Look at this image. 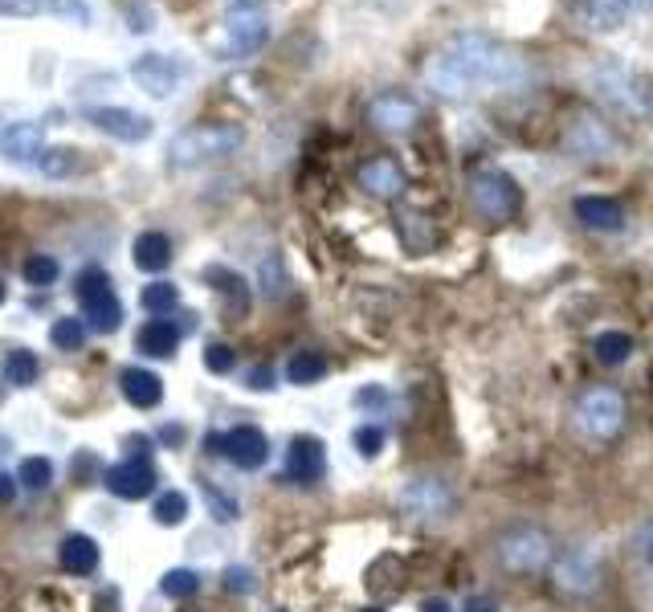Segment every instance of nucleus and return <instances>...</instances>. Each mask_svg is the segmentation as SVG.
<instances>
[{
	"mask_svg": "<svg viewBox=\"0 0 653 612\" xmlns=\"http://www.w3.org/2000/svg\"><path fill=\"white\" fill-rule=\"evenodd\" d=\"M527 78L523 58L511 45H502L482 33H462L445 49L429 58L425 82L441 98H470V94H490V90H511Z\"/></svg>",
	"mask_w": 653,
	"mask_h": 612,
	"instance_id": "1",
	"label": "nucleus"
},
{
	"mask_svg": "<svg viewBox=\"0 0 653 612\" xmlns=\"http://www.w3.org/2000/svg\"><path fill=\"white\" fill-rule=\"evenodd\" d=\"M245 143V131L237 123H196V127H184L168 156L176 168H200V164H213V160H225Z\"/></svg>",
	"mask_w": 653,
	"mask_h": 612,
	"instance_id": "2",
	"label": "nucleus"
},
{
	"mask_svg": "<svg viewBox=\"0 0 653 612\" xmlns=\"http://www.w3.org/2000/svg\"><path fill=\"white\" fill-rule=\"evenodd\" d=\"M270 41V21L258 9H237L229 13L213 33H209V54L217 62H241V58H254L258 49Z\"/></svg>",
	"mask_w": 653,
	"mask_h": 612,
	"instance_id": "3",
	"label": "nucleus"
},
{
	"mask_svg": "<svg viewBox=\"0 0 653 612\" xmlns=\"http://www.w3.org/2000/svg\"><path fill=\"white\" fill-rule=\"evenodd\" d=\"M74 294H78V306H82V319L90 323V331L98 335H115L123 327V302L115 298L111 290V274L107 270H82L78 282H74Z\"/></svg>",
	"mask_w": 653,
	"mask_h": 612,
	"instance_id": "4",
	"label": "nucleus"
},
{
	"mask_svg": "<svg viewBox=\"0 0 653 612\" xmlns=\"http://www.w3.org/2000/svg\"><path fill=\"white\" fill-rule=\"evenodd\" d=\"M470 200L486 221H511L523 209V188H519V180L511 172L482 168V172L470 176Z\"/></svg>",
	"mask_w": 653,
	"mask_h": 612,
	"instance_id": "5",
	"label": "nucleus"
},
{
	"mask_svg": "<svg viewBox=\"0 0 653 612\" xmlns=\"http://www.w3.org/2000/svg\"><path fill=\"white\" fill-rule=\"evenodd\" d=\"M576 425L592 441H609L625 425V400L617 388H588L576 404Z\"/></svg>",
	"mask_w": 653,
	"mask_h": 612,
	"instance_id": "6",
	"label": "nucleus"
},
{
	"mask_svg": "<svg viewBox=\"0 0 653 612\" xmlns=\"http://www.w3.org/2000/svg\"><path fill=\"white\" fill-rule=\"evenodd\" d=\"M396 502L409 519L437 523V519H449V510H454V490H449V482H441V478H409L400 486Z\"/></svg>",
	"mask_w": 653,
	"mask_h": 612,
	"instance_id": "7",
	"label": "nucleus"
},
{
	"mask_svg": "<svg viewBox=\"0 0 653 612\" xmlns=\"http://www.w3.org/2000/svg\"><path fill=\"white\" fill-rule=\"evenodd\" d=\"M127 74H131V82H135L143 94H152V98H172V94L180 90V82L188 78L184 62L160 54V49H147V54L131 58V70H127Z\"/></svg>",
	"mask_w": 653,
	"mask_h": 612,
	"instance_id": "8",
	"label": "nucleus"
},
{
	"mask_svg": "<svg viewBox=\"0 0 653 612\" xmlns=\"http://www.w3.org/2000/svg\"><path fill=\"white\" fill-rule=\"evenodd\" d=\"M209 453H221L237 470H262L270 457V441L254 425H237L229 433H209Z\"/></svg>",
	"mask_w": 653,
	"mask_h": 612,
	"instance_id": "9",
	"label": "nucleus"
},
{
	"mask_svg": "<svg viewBox=\"0 0 653 612\" xmlns=\"http://www.w3.org/2000/svg\"><path fill=\"white\" fill-rule=\"evenodd\" d=\"M551 559V539L539 527H515L498 539V564L511 572H539Z\"/></svg>",
	"mask_w": 653,
	"mask_h": 612,
	"instance_id": "10",
	"label": "nucleus"
},
{
	"mask_svg": "<svg viewBox=\"0 0 653 612\" xmlns=\"http://www.w3.org/2000/svg\"><path fill=\"white\" fill-rule=\"evenodd\" d=\"M82 119L94 131H103V135H111L119 143H147L156 135V123L147 115H139V111H131V107H86Z\"/></svg>",
	"mask_w": 653,
	"mask_h": 612,
	"instance_id": "11",
	"label": "nucleus"
},
{
	"mask_svg": "<svg viewBox=\"0 0 653 612\" xmlns=\"http://www.w3.org/2000/svg\"><path fill=\"white\" fill-rule=\"evenodd\" d=\"M592 82H596V90L605 94L609 102H617V107H625V111H649V90H645V82L629 66L605 62V66L592 74Z\"/></svg>",
	"mask_w": 653,
	"mask_h": 612,
	"instance_id": "12",
	"label": "nucleus"
},
{
	"mask_svg": "<svg viewBox=\"0 0 653 612\" xmlns=\"http://www.w3.org/2000/svg\"><path fill=\"white\" fill-rule=\"evenodd\" d=\"M421 119V107L409 98V94H380L368 102V123L376 131H388V135H400V131H413Z\"/></svg>",
	"mask_w": 653,
	"mask_h": 612,
	"instance_id": "13",
	"label": "nucleus"
},
{
	"mask_svg": "<svg viewBox=\"0 0 653 612\" xmlns=\"http://www.w3.org/2000/svg\"><path fill=\"white\" fill-rule=\"evenodd\" d=\"M103 482H107L111 494H119L127 502H139V498H147V494L156 490V470H152V462H147V457H127V462H115L103 474Z\"/></svg>",
	"mask_w": 653,
	"mask_h": 612,
	"instance_id": "14",
	"label": "nucleus"
},
{
	"mask_svg": "<svg viewBox=\"0 0 653 612\" xmlns=\"http://www.w3.org/2000/svg\"><path fill=\"white\" fill-rule=\"evenodd\" d=\"M327 474V449L319 437H294L290 449H286V478L290 482H319Z\"/></svg>",
	"mask_w": 653,
	"mask_h": 612,
	"instance_id": "15",
	"label": "nucleus"
},
{
	"mask_svg": "<svg viewBox=\"0 0 653 612\" xmlns=\"http://www.w3.org/2000/svg\"><path fill=\"white\" fill-rule=\"evenodd\" d=\"M45 151V135L37 123L21 119V123H9L5 131H0V156H5L9 164H37V156Z\"/></svg>",
	"mask_w": 653,
	"mask_h": 612,
	"instance_id": "16",
	"label": "nucleus"
},
{
	"mask_svg": "<svg viewBox=\"0 0 653 612\" xmlns=\"http://www.w3.org/2000/svg\"><path fill=\"white\" fill-rule=\"evenodd\" d=\"M572 213L592 233H621L625 229V209L617 200H609V196H576Z\"/></svg>",
	"mask_w": 653,
	"mask_h": 612,
	"instance_id": "17",
	"label": "nucleus"
},
{
	"mask_svg": "<svg viewBox=\"0 0 653 612\" xmlns=\"http://www.w3.org/2000/svg\"><path fill=\"white\" fill-rule=\"evenodd\" d=\"M131 262H135V270H143V274L168 270V266H172V241H168L164 233H156V229L139 233L135 245H131Z\"/></svg>",
	"mask_w": 653,
	"mask_h": 612,
	"instance_id": "18",
	"label": "nucleus"
},
{
	"mask_svg": "<svg viewBox=\"0 0 653 612\" xmlns=\"http://www.w3.org/2000/svg\"><path fill=\"white\" fill-rule=\"evenodd\" d=\"M568 143L576 147V156H584V160H609L617 151L613 135L600 127L596 119H576V127L568 131Z\"/></svg>",
	"mask_w": 653,
	"mask_h": 612,
	"instance_id": "19",
	"label": "nucleus"
},
{
	"mask_svg": "<svg viewBox=\"0 0 653 612\" xmlns=\"http://www.w3.org/2000/svg\"><path fill=\"white\" fill-rule=\"evenodd\" d=\"M135 347L143 355H152V360H168V355H176V347H180V327L168 319H147L135 335Z\"/></svg>",
	"mask_w": 653,
	"mask_h": 612,
	"instance_id": "20",
	"label": "nucleus"
},
{
	"mask_svg": "<svg viewBox=\"0 0 653 612\" xmlns=\"http://www.w3.org/2000/svg\"><path fill=\"white\" fill-rule=\"evenodd\" d=\"M119 388H123L127 404H135V408H156L164 400V380L147 368H127L119 376Z\"/></svg>",
	"mask_w": 653,
	"mask_h": 612,
	"instance_id": "21",
	"label": "nucleus"
},
{
	"mask_svg": "<svg viewBox=\"0 0 653 612\" xmlns=\"http://www.w3.org/2000/svg\"><path fill=\"white\" fill-rule=\"evenodd\" d=\"M560 584H564V592H576V596H584V592H596V584H600V564L588 555V551H572L564 564H560Z\"/></svg>",
	"mask_w": 653,
	"mask_h": 612,
	"instance_id": "22",
	"label": "nucleus"
},
{
	"mask_svg": "<svg viewBox=\"0 0 653 612\" xmlns=\"http://www.w3.org/2000/svg\"><path fill=\"white\" fill-rule=\"evenodd\" d=\"M580 21L592 33H617L629 21V5L625 0H580Z\"/></svg>",
	"mask_w": 653,
	"mask_h": 612,
	"instance_id": "23",
	"label": "nucleus"
},
{
	"mask_svg": "<svg viewBox=\"0 0 653 612\" xmlns=\"http://www.w3.org/2000/svg\"><path fill=\"white\" fill-rule=\"evenodd\" d=\"M360 184L372 192V196H384V200H392V196H400V188H405V172H400L392 160H368L364 168H360Z\"/></svg>",
	"mask_w": 653,
	"mask_h": 612,
	"instance_id": "24",
	"label": "nucleus"
},
{
	"mask_svg": "<svg viewBox=\"0 0 653 612\" xmlns=\"http://www.w3.org/2000/svg\"><path fill=\"white\" fill-rule=\"evenodd\" d=\"M58 555H62V568L70 576H94L98 572V543L90 535H66Z\"/></svg>",
	"mask_w": 653,
	"mask_h": 612,
	"instance_id": "25",
	"label": "nucleus"
},
{
	"mask_svg": "<svg viewBox=\"0 0 653 612\" xmlns=\"http://www.w3.org/2000/svg\"><path fill=\"white\" fill-rule=\"evenodd\" d=\"M205 282L229 302V315H245L249 311V286L241 274L225 270V266H205Z\"/></svg>",
	"mask_w": 653,
	"mask_h": 612,
	"instance_id": "26",
	"label": "nucleus"
},
{
	"mask_svg": "<svg viewBox=\"0 0 653 612\" xmlns=\"http://www.w3.org/2000/svg\"><path fill=\"white\" fill-rule=\"evenodd\" d=\"M37 168L49 176V180H66L82 168V151L78 147H45L37 156Z\"/></svg>",
	"mask_w": 653,
	"mask_h": 612,
	"instance_id": "27",
	"label": "nucleus"
},
{
	"mask_svg": "<svg viewBox=\"0 0 653 612\" xmlns=\"http://www.w3.org/2000/svg\"><path fill=\"white\" fill-rule=\"evenodd\" d=\"M327 376V360L319 351H298V355H290V364H286V380L290 384H298V388H311V384H319Z\"/></svg>",
	"mask_w": 653,
	"mask_h": 612,
	"instance_id": "28",
	"label": "nucleus"
},
{
	"mask_svg": "<svg viewBox=\"0 0 653 612\" xmlns=\"http://www.w3.org/2000/svg\"><path fill=\"white\" fill-rule=\"evenodd\" d=\"M37 376H41V364H37V355H33L29 347H13V351L5 355V380H9L13 388H33Z\"/></svg>",
	"mask_w": 653,
	"mask_h": 612,
	"instance_id": "29",
	"label": "nucleus"
},
{
	"mask_svg": "<svg viewBox=\"0 0 653 612\" xmlns=\"http://www.w3.org/2000/svg\"><path fill=\"white\" fill-rule=\"evenodd\" d=\"M633 335H625V331H605V335H596V343H592V351H596V360L600 364H609V368H621L629 355H633Z\"/></svg>",
	"mask_w": 653,
	"mask_h": 612,
	"instance_id": "30",
	"label": "nucleus"
},
{
	"mask_svg": "<svg viewBox=\"0 0 653 612\" xmlns=\"http://www.w3.org/2000/svg\"><path fill=\"white\" fill-rule=\"evenodd\" d=\"M139 302H143V311L147 315H168L172 306L180 302V290L172 286V282H152V286H143V294H139Z\"/></svg>",
	"mask_w": 653,
	"mask_h": 612,
	"instance_id": "31",
	"label": "nucleus"
},
{
	"mask_svg": "<svg viewBox=\"0 0 653 612\" xmlns=\"http://www.w3.org/2000/svg\"><path fill=\"white\" fill-rule=\"evenodd\" d=\"M152 519H156L160 527H180V523L188 519V498H184L180 490L160 494V498H156V506H152Z\"/></svg>",
	"mask_w": 653,
	"mask_h": 612,
	"instance_id": "32",
	"label": "nucleus"
},
{
	"mask_svg": "<svg viewBox=\"0 0 653 612\" xmlns=\"http://www.w3.org/2000/svg\"><path fill=\"white\" fill-rule=\"evenodd\" d=\"M49 343H54L58 351H82V343H86V323H82V319H58L54 327H49Z\"/></svg>",
	"mask_w": 653,
	"mask_h": 612,
	"instance_id": "33",
	"label": "nucleus"
},
{
	"mask_svg": "<svg viewBox=\"0 0 653 612\" xmlns=\"http://www.w3.org/2000/svg\"><path fill=\"white\" fill-rule=\"evenodd\" d=\"M41 17H62V21H74V25H90V5L86 0H41Z\"/></svg>",
	"mask_w": 653,
	"mask_h": 612,
	"instance_id": "34",
	"label": "nucleus"
},
{
	"mask_svg": "<svg viewBox=\"0 0 653 612\" xmlns=\"http://www.w3.org/2000/svg\"><path fill=\"white\" fill-rule=\"evenodd\" d=\"M21 274H25L29 286H54L58 274H62V266H58L54 258H49V253H33V258H25Z\"/></svg>",
	"mask_w": 653,
	"mask_h": 612,
	"instance_id": "35",
	"label": "nucleus"
},
{
	"mask_svg": "<svg viewBox=\"0 0 653 612\" xmlns=\"http://www.w3.org/2000/svg\"><path fill=\"white\" fill-rule=\"evenodd\" d=\"M17 482L25 490H49V482H54V466H49V457H25L21 470H17Z\"/></svg>",
	"mask_w": 653,
	"mask_h": 612,
	"instance_id": "36",
	"label": "nucleus"
},
{
	"mask_svg": "<svg viewBox=\"0 0 653 612\" xmlns=\"http://www.w3.org/2000/svg\"><path fill=\"white\" fill-rule=\"evenodd\" d=\"M196 588H200V580H196V572H188V568H172V572H164V580H160V592H164L168 600H188V596H196Z\"/></svg>",
	"mask_w": 653,
	"mask_h": 612,
	"instance_id": "37",
	"label": "nucleus"
},
{
	"mask_svg": "<svg viewBox=\"0 0 653 612\" xmlns=\"http://www.w3.org/2000/svg\"><path fill=\"white\" fill-rule=\"evenodd\" d=\"M351 441H356V453L360 457H368V462H372V457H380L384 453V429L380 425H360L356 433H351Z\"/></svg>",
	"mask_w": 653,
	"mask_h": 612,
	"instance_id": "38",
	"label": "nucleus"
},
{
	"mask_svg": "<svg viewBox=\"0 0 653 612\" xmlns=\"http://www.w3.org/2000/svg\"><path fill=\"white\" fill-rule=\"evenodd\" d=\"M205 368H209L213 376H229V372L237 368V351H233L229 343H209V347H205Z\"/></svg>",
	"mask_w": 653,
	"mask_h": 612,
	"instance_id": "39",
	"label": "nucleus"
},
{
	"mask_svg": "<svg viewBox=\"0 0 653 612\" xmlns=\"http://www.w3.org/2000/svg\"><path fill=\"white\" fill-rule=\"evenodd\" d=\"M200 490H205V498H209V506H213V515H217L221 523H233V519L241 515V510H237V502H233L229 494H221L213 482H200Z\"/></svg>",
	"mask_w": 653,
	"mask_h": 612,
	"instance_id": "40",
	"label": "nucleus"
},
{
	"mask_svg": "<svg viewBox=\"0 0 653 612\" xmlns=\"http://www.w3.org/2000/svg\"><path fill=\"white\" fill-rule=\"evenodd\" d=\"M278 270H282L278 258H266V262H262V282H266V294H270V298L286 294V274H278Z\"/></svg>",
	"mask_w": 653,
	"mask_h": 612,
	"instance_id": "41",
	"label": "nucleus"
},
{
	"mask_svg": "<svg viewBox=\"0 0 653 612\" xmlns=\"http://www.w3.org/2000/svg\"><path fill=\"white\" fill-rule=\"evenodd\" d=\"M0 17H41V0H0Z\"/></svg>",
	"mask_w": 653,
	"mask_h": 612,
	"instance_id": "42",
	"label": "nucleus"
},
{
	"mask_svg": "<svg viewBox=\"0 0 653 612\" xmlns=\"http://www.w3.org/2000/svg\"><path fill=\"white\" fill-rule=\"evenodd\" d=\"M225 588H229V592L249 596V592L258 588V584H254V572H249V568H229V572H225Z\"/></svg>",
	"mask_w": 653,
	"mask_h": 612,
	"instance_id": "43",
	"label": "nucleus"
},
{
	"mask_svg": "<svg viewBox=\"0 0 653 612\" xmlns=\"http://www.w3.org/2000/svg\"><path fill=\"white\" fill-rule=\"evenodd\" d=\"M127 29L131 33H152L156 25H152V13H147V5H135V0H131V5H127Z\"/></svg>",
	"mask_w": 653,
	"mask_h": 612,
	"instance_id": "44",
	"label": "nucleus"
},
{
	"mask_svg": "<svg viewBox=\"0 0 653 612\" xmlns=\"http://www.w3.org/2000/svg\"><path fill=\"white\" fill-rule=\"evenodd\" d=\"M245 384L254 388V392H266V388H274V372L270 368H254V372L245 376Z\"/></svg>",
	"mask_w": 653,
	"mask_h": 612,
	"instance_id": "45",
	"label": "nucleus"
},
{
	"mask_svg": "<svg viewBox=\"0 0 653 612\" xmlns=\"http://www.w3.org/2000/svg\"><path fill=\"white\" fill-rule=\"evenodd\" d=\"M637 555L653 564V519H649V523L641 527V535H637Z\"/></svg>",
	"mask_w": 653,
	"mask_h": 612,
	"instance_id": "46",
	"label": "nucleus"
},
{
	"mask_svg": "<svg viewBox=\"0 0 653 612\" xmlns=\"http://www.w3.org/2000/svg\"><path fill=\"white\" fill-rule=\"evenodd\" d=\"M384 400H388L384 388H360V392H356V404H384Z\"/></svg>",
	"mask_w": 653,
	"mask_h": 612,
	"instance_id": "47",
	"label": "nucleus"
},
{
	"mask_svg": "<svg viewBox=\"0 0 653 612\" xmlns=\"http://www.w3.org/2000/svg\"><path fill=\"white\" fill-rule=\"evenodd\" d=\"M17 498V478H9V474H0V506H9Z\"/></svg>",
	"mask_w": 653,
	"mask_h": 612,
	"instance_id": "48",
	"label": "nucleus"
},
{
	"mask_svg": "<svg viewBox=\"0 0 653 612\" xmlns=\"http://www.w3.org/2000/svg\"><path fill=\"white\" fill-rule=\"evenodd\" d=\"M462 612H498V604H494V600H490V596H470V600H466V608H462Z\"/></svg>",
	"mask_w": 653,
	"mask_h": 612,
	"instance_id": "49",
	"label": "nucleus"
},
{
	"mask_svg": "<svg viewBox=\"0 0 653 612\" xmlns=\"http://www.w3.org/2000/svg\"><path fill=\"white\" fill-rule=\"evenodd\" d=\"M421 612H454V604L445 596H429V600H421Z\"/></svg>",
	"mask_w": 653,
	"mask_h": 612,
	"instance_id": "50",
	"label": "nucleus"
},
{
	"mask_svg": "<svg viewBox=\"0 0 653 612\" xmlns=\"http://www.w3.org/2000/svg\"><path fill=\"white\" fill-rule=\"evenodd\" d=\"M625 5H629V9H641V5H649V0H625Z\"/></svg>",
	"mask_w": 653,
	"mask_h": 612,
	"instance_id": "51",
	"label": "nucleus"
},
{
	"mask_svg": "<svg viewBox=\"0 0 653 612\" xmlns=\"http://www.w3.org/2000/svg\"><path fill=\"white\" fill-rule=\"evenodd\" d=\"M5 294H9V290H5V278H0V306H5Z\"/></svg>",
	"mask_w": 653,
	"mask_h": 612,
	"instance_id": "52",
	"label": "nucleus"
},
{
	"mask_svg": "<svg viewBox=\"0 0 653 612\" xmlns=\"http://www.w3.org/2000/svg\"><path fill=\"white\" fill-rule=\"evenodd\" d=\"M360 612H380V608H360Z\"/></svg>",
	"mask_w": 653,
	"mask_h": 612,
	"instance_id": "53",
	"label": "nucleus"
}]
</instances>
